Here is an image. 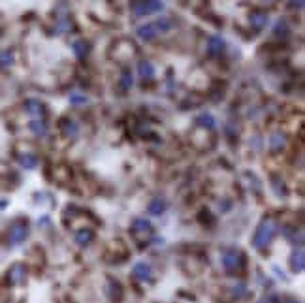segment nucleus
Segmentation results:
<instances>
[{"label":"nucleus","instance_id":"2","mask_svg":"<svg viewBox=\"0 0 305 303\" xmlns=\"http://www.w3.org/2000/svg\"><path fill=\"white\" fill-rule=\"evenodd\" d=\"M136 53H137L136 43L132 42V40H128V38H121V40H117L113 43L109 57L115 59V61H121V63H127L132 57H136Z\"/></svg>","mask_w":305,"mask_h":303},{"label":"nucleus","instance_id":"11","mask_svg":"<svg viewBox=\"0 0 305 303\" xmlns=\"http://www.w3.org/2000/svg\"><path fill=\"white\" fill-rule=\"evenodd\" d=\"M224 47H226V43H224V40H222L221 36H211L209 40H207V53H209L211 57H219L224 51Z\"/></svg>","mask_w":305,"mask_h":303},{"label":"nucleus","instance_id":"17","mask_svg":"<svg viewBox=\"0 0 305 303\" xmlns=\"http://www.w3.org/2000/svg\"><path fill=\"white\" fill-rule=\"evenodd\" d=\"M15 64V51L13 49H2L0 51V70H10Z\"/></svg>","mask_w":305,"mask_h":303},{"label":"nucleus","instance_id":"12","mask_svg":"<svg viewBox=\"0 0 305 303\" xmlns=\"http://www.w3.org/2000/svg\"><path fill=\"white\" fill-rule=\"evenodd\" d=\"M17 162L25 169H34L38 166V155L36 153H19L17 155Z\"/></svg>","mask_w":305,"mask_h":303},{"label":"nucleus","instance_id":"7","mask_svg":"<svg viewBox=\"0 0 305 303\" xmlns=\"http://www.w3.org/2000/svg\"><path fill=\"white\" fill-rule=\"evenodd\" d=\"M243 266V256L237 251H224L222 252V268L226 271H237Z\"/></svg>","mask_w":305,"mask_h":303},{"label":"nucleus","instance_id":"29","mask_svg":"<svg viewBox=\"0 0 305 303\" xmlns=\"http://www.w3.org/2000/svg\"><path fill=\"white\" fill-rule=\"evenodd\" d=\"M271 187H273V192L277 196H286V187H284L283 179L273 177L271 179Z\"/></svg>","mask_w":305,"mask_h":303},{"label":"nucleus","instance_id":"14","mask_svg":"<svg viewBox=\"0 0 305 303\" xmlns=\"http://www.w3.org/2000/svg\"><path fill=\"white\" fill-rule=\"evenodd\" d=\"M95 239V232L91 230V228H79V230L75 232V243L79 245V247H87L89 243H93Z\"/></svg>","mask_w":305,"mask_h":303},{"label":"nucleus","instance_id":"35","mask_svg":"<svg viewBox=\"0 0 305 303\" xmlns=\"http://www.w3.org/2000/svg\"><path fill=\"white\" fill-rule=\"evenodd\" d=\"M283 303H300V302H296V300H286V302H283Z\"/></svg>","mask_w":305,"mask_h":303},{"label":"nucleus","instance_id":"36","mask_svg":"<svg viewBox=\"0 0 305 303\" xmlns=\"http://www.w3.org/2000/svg\"><path fill=\"white\" fill-rule=\"evenodd\" d=\"M260 303H270V300H262Z\"/></svg>","mask_w":305,"mask_h":303},{"label":"nucleus","instance_id":"1","mask_svg":"<svg viewBox=\"0 0 305 303\" xmlns=\"http://www.w3.org/2000/svg\"><path fill=\"white\" fill-rule=\"evenodd\" d=\"M275 234H277V222L273 219H266L260 222V226L256 228L253 236V247L262 251L266 247H270V243L273 241Z\"/></svg>","mask_w":305,"mask_h":303},{"label":"nucleus","instance_id":"21","mask_svg":"<svg viewBox=\"0 0 305 303\" xmlns=\"http://www.w3.org/2000/svg\"><path fill=\"white\" fill-rule=\"evenodd\" d=\"M137 73H139V77L145 81V79H153L155 77V66L153 63H149V61H143V63L137 64Z\"/></svg>","mask_w":305,"mask_h":303},{"label":"nucleus","instance_id":"33","mask_svg":"<svg viewBox=\"0 0 305 303\" xmlns=\"http://www.w3.org/2000/svg\"><path fill=\"white\" fill-rule=\"evenodd\" d=\"M232 294H234L236 298H243V296L247 294V288H245V284H236V286H232Z\"/></svg>","mask_w":305,"mask_h":303},{"label":"nucleus","instance_id":"28","mask_svg":"<svg viewBox=\"0 0 305 303\" xmlns=\"http://www.w3.org/2000/svg\"><path fill=\"white\" fill-rule=\"evenodd\" d=\"M119 83H121V89H123V91L132 89V85H134V77H132V72H130V70H123V73H121V79H119Z\"/></svg>","mask_w":305,"mask_h":303},{"label":"nucleus","instance_id":"22","mask_svg":"<svg viewBox=\"0 0 305 303\" xmlns=\"http://www.w3.org/2000/svg\"><path fill=\"white\" fill-rule=\"evenodd\" d=\"M194 123H196V126L202 128V130H205V128H207V130H213V128H215V117L211 115V113H202V115L196 117Z\"/></svg>","mask_w":305,"mask_h":303},{"label":"nucleus","instance_id":"30","mask_svg":"<svg viewBox=\"0 0 305 303\" xmlns=\"http://www.w3.org/2000/svg\"><path fill=\"white\" fill-rule=\"evenodd\" d=\"M273 34L277 36V38H284V36L288 34V25H286L284 19L277 21V25H275V29H273Z\"/></svg>","mask_w":305,"mask_h":303},{"label":"nucleus","instance_id":"34","mask_svg":"<svg viewBox=\"0 0 305 303\" xmlns=\"http://www.w3.org/2000/svg\"><path fill=\"white\" fill-rule=\"evenodd\" d=\"M304 2H305V0H290V6L300 10V8H304Z\"/></svg>","mask_w":305,"mask_h":303},{"label":"nucleus","instance_id":"23","mask_svg":"<svg viewBox=\"0 0 305 303\" xmlns=\"http://www.w3.org/2000/svg\"><path fill=\"white\" fill-rule=\"evenodd\" d=\"M72 51H74V55L77 59H85L89 55V51H91V47H89V43L85 42V40H75L72 43Z\"/></svg>","mask_w":305,"mask_h":303},{"label":"nucleus","instance_id":"32","mask_svg":"<svg viewBox=\"0 0 305 303\" xmlns=\"http://www.w3.org/2000/svg\"><path fill=\"white\" fill-rule=\"evenodd\" d=\"M198 219H200L202 224H209V226H213V224H215V217H213V215H211L207 209L200 211V217H198Z\"/></svg>","mask_w":305,"mask_h":303},{"label":"nucleus","instance_id":"20","mask_svg":"<svg viewBox=\"0 0 305 303\" xmlns=\"http://www.w3.org/2000/svg\"><path fill=\"white\" fill-rule=\"evenodd\" d=\"M284 145H286V137H284V134H281V132H273V134L270 136V149H271L273 153L283 151Z\"/></svg>","mask_w":305,"mask_h":303},{"label":"nucleus","instance_id":"15","mask_svg":"<svg viewBox=\"0 0 305 303\" xmlns=\"http://www.w3.org/2000/svg\"><path fill=\"white\" fill-rule=\"evenodd\" d=\"M137 36H139L143 42H153L158 36V32L153 23H147V25H141V27L137 29Z\"/></svg>","mask_w":305,"mask_h":303},{"label":"nucleus","instance_id":"37","mask_svg":"<svg viewBox=\"0 0 305 303\" xmlns=\"http://www.w3.org/2000/svg\"><path fill=\"white\" fill-rule=\"evenodd\" d=\"M266 2H271V0H266Z\"/></svg>","mask_w":305,"mask_h":303},{"label":"nucleus","instance_id":"16","mask_svg":"<svg viewBox=\"0 0 305 303\" xmlns=\"http://www.w3.org/2000/svg\"><path fill=\"white\" fill-rule=\"evenodd\" d=\"M134 275H136L139 281H151L153 279V271H151V266L145 262H137L134 266Z\"/></svg>","mask_w":305,"mask_h":303},{"label":"nucleus","instance_id":"31","mask_svg":"<svg viewBox=\"0 0 305 303\" xmlns=\"http://www.w3.org/2000/svg\"><path fill=\"white\" fill-rule=\"evenodd\" d=\"M70 104H74V105H83L87 104V96H85L83 93H72L70 94Z\"/></svg>","mask_w":305,"mask_h":303},{"label":"nucleus","instance_id":"8","mask_svg":"<svg viewBox=\"0 0 305 303\" xmlns=\"http://www.w3.org/2000/svg\"><path fill=\"white\" fill-rule=\"evenodd\" d=\"M23 109H25V113H29L32 119H43V115H45V104L40 102L38 98H27V100L23 102Z\"/></svg>","mask_w":305,"mask_h":303},{"label":"nucleus","instance_id":"19","mask_svg":"<svg viewBox=\"0 0 305 303\" xmlns=\"http://www.w3.org/2000/svg\"><path fill=\"white\" fill-rule=\"evenodd\" d=\"M105 292H107V296H109L113 302H119V300L123 298V288H121V284L117 281H113V279H107Z\"/></svg>","mask_w":305,"mask_h":303},{"label":"nucleus","instance_id":"18","mask_svg":"<svg viewBox=\"0 0 305 303\" xmlns=\"http://www.w3.org/2000/svg\"><path fill=\"white\" fill-rule=\"evenodd\" d=\"M29 128H31V132L34 134V136L38 137H43L47 136V123L43 121V119H32L31 123H29Z\"/></svg>","mask_w":305,"mask_h":303},{"label":"nucleus","instance_id":"4","mask_svg":"<svg viewBox=\"0 0 305 303\" xmlns=\"http://www.w3.org/2000/svg\"><path fill=\"white\" fill-rule=\"evenodd\" d=\"M132 237H134L139 245L147 243V241L153 237V226H151V222L145 219L134 220V222H132Z\"/></svg>","mask_w":305,"mask_h":303},{"label":"nucleus","instance_id":"5","mask_svg":"<svg viewBox=\"0 0 305 303\" xmlns=\"http://www.w3.org/2000/svg\"><path fill=\"white\" fill-rule=\"evenodd\" d=\"M132 10L137 17H143V15H151V13L164 10V2L162 0H136L132 4Z\"/></svg>","mask_w":305,"mask_h":303},{"label":"nucleus","instance_id":"25","mask_svg":"<svg viewBox=\"0 0 305 303\" xmlns=\"http://www.w3.org/2000/svg\"><path fill=\"white\" fill-rule=\"evenodd\" d=\"M166 211V202L162 198H153L149 203V213L151 215H162Z\"/></svg>","mask_w":305,"mask_h":303},{"label":"nucleus","instance_id":"10","mask_svg":"<svg viewBox=\"0 0 305 303\" xmlns=\"http://www.w3.org/2000/svg\"><path fill=\"white\" fill-rule=\"evenodd\" d=\"M59 128H61V132H63L64 137H75L79 134V125H77L75 121H72V119H63Z\"/></svg>","mask_w":305,"mask_h":303},{"label":"nucleus","instance_id":"26","mask_svg":"<svg viewBox=\"0 0 305 303\" xmlns=\"http://www.w3.org/2000/svg\"><path fill=\"white\" fill-rule=\"evenodd\" d=\"M72 177V171H70V168L66 166H59L55 168V179L59 181V183H68Z\"/></svg>","mask_w":305,"mask_h":303},{"label":"nucleus","instance_id":"9","mask_svg":"<svg viewBox=\"0 0 305 303\" xmlns=\"http://www.w3.org/2000/svg\"><path fill=\"white\" fill-rule=\"evenodd\" d=\"M268 21H270V15L264 10H251V13H249V25H251L256 32L264 31Z\"/></svg>","mask_w":305,"mask_h":303},{"label":"nucleus","instance_id":"13","mask_svg":"<svg viewBox=\"0 0 305 303\" xmlns=\"http://www.w3.org/2000/svg\"><path fill=\"white\" fill-rule=\"evenodd\" d=\"M290 268L294 273H302L305 268V252L304 249H298V251L292 252L290 256Z\"/></svg>","mask_w":305,"mask_h":303},{"label":"nucleus","instance_id":"3","mask_svg":"<svg viewBox=\"0 0 305 303\" xmlns=\"http://www.w3.org/2000/svg\"><path fill=\"white\" fill-rule=\"evenodd\" d=\"M29 237V222L25 219H17L13 220L8 228V234H6V239L10 245H19L23 241Z\"/></svg>","mask_w":305,"mask_h":303},{"label":"nucleus","instance_id":"24","mask_svg":"<svg viewBox=\"0 0 305 303\" xmlns=\"http://www.w3.org/2000/svg\"><path fill=\"white\" fill-rule=\"evenodd\" d=\"M153 25H155V29H157L158 34H166V32H169L173 29V21L168 19V17H158Z\"/></svg>","mask_w":305,"mask_h":303},{"label":"nucleus","instance_id":"6","mask_svg":"<svg viewBox=\"0 0 305 303\" xmlns=\"http://www.w3.org/2000/svg\"><path fill=\"white\" fill-rule=\"evenodd\" d=\"M6 281L10 286H23L27 282V268L25 264L15 262L13 266H10V269L6 273Z\"/></svg>","mask_w":305,"mask_h":303},{"label":"nucleus","instance_id":"27","mask_svg":"<svg viewBox=\"0 0 305 303\" xmlns=\"http://www.w3.org/2000/svg\"><path fill=\"white\" fill-rule=\"evenodd\" d=\"M109 252H113L115 256H121V258H125L128 254L127 247H125L123 241H111V243H109Z\"/></svg>","mask_w":305,"mask_h":303}]
</instances>
